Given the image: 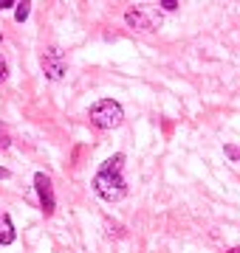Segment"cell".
Returning <instances> with one entry per match:
<instances>
[{"mask_svg":"<svg viewBox=\"0 0 240 253\" xmlns=\"http://www.w3.org/2000/svg\"><path fill=\"white\" fill-rule=\"evenodd\" d=\"M124 155H113L108 161L102 163L96 174H93V189L99 194L102 200H108V203H116L127 194V183H124Z\"/></svg>","mask_w":240,"mask_h":253,"instance_id":"cell-1","label":"cell"},{"mask_svg":"<svg viewBox=\"0 0 240 253\" xmlns=\"http://www.w3.org/2000/svg\"><path fill=\"white\" fill-rule=\"evenodd\" d=\"M34 189H37V197H40V208L46 214H54V189H51V180H48L46 172L34 174Z\"/></svg>","mask_w":240,"mask_h":253,"instance_id":"cell-5","label":"cell"},{"mask_svg":"<svg viewBox=\"0 0 240 253\" xmlns=\"http://www.w3.org/2000/svg\"><path fill=\"white\" fill-rule=\"evenodd\" d=\"M28 11H31V3H28V0H23V3L14 6V17H17V23H23V20L28 17Z\"/></svg>","mask_w":240,"mask_h":253,"instance_id":"cell-7","label":"cell"},{"mask_svg":"<svg viewBox=\"0 0 240 253\" xmlns=\"http://www.w3.org/2000/svg\"><path fill=\"white\" fill-rule=\"evenodd\" d=\"M124 23L136 31H158L164 23V14L158 6H130L124 11Z\"/></svg>","mask_w":240,"mask_h":253,"instance_id":"cell-2","label":"cell"},{"mask_svg":"<svg viewBox=\"0 0 240 253\" xmlns=\"http://www.w3.org/2000/svg\"><path fill=\"white\" fill-rule=\"evenodd\" d=\"M226 253H240V245H238V248H229Z\"/></svg>","mask_w":240,"mask_h":253,"instance_id":"cell-14","label":"cell"},{"mask_svg":"<svg viewBox=\"0 0 240 253\" xmlns=\"http://www.w3.org/2000/svg\"><path fill=\"white\" fill-rule=\"evenodd\" d=\"M0 177H9V169H3V166H0Z\"/></svg>","mask_w":240,"mask_h":253,"instance_id":"cell-13","label":"cell"},{"mask_svg":"<svg viewBox=\"0 0 240 253\" xmlns=\"http://www.w3.org/2000/svg\"><path fill=\"white\" fill-rule=\"evenodd\" d=\"M11 144V138H9V132H6V126L0 124V146H3V149H6V146Z\"/></svg>","mask_w":240,"mask_h":253,"instance_id":"cell-9","label":"cell"},{"mask_svg":"<svg viewBox=\"0 0 240 253\" xmlns=\"http://www.w3.org/2000/svg\"><path fill=\"white\" fill-rule=\"evenodd\" d=\"M161 9H164V11H176L178 3H176V0H164V3H161Z\"/></svg>","mask_w":240,"mask_h":253,"instance_id":"cell-10","label":"cell"},{"mask_svg":"<svg viewBox=\"0 0 240 253\" xmlns=\"http://www.w3.org/2000/svg\"><path fill=\"white\" fill-rule=\"evenodd\" d=\"M0 42H3V34H0Z\"/></svg>","mask_w":240,"mask_h":253,"instance_id":"cell-15","label":"cell"},{"mask_svg":"<svg viewBox=\"0 0 240 253\" xmlns=\"http://www.w3.org/2000/svg\"><path fill=\"white\" fill-rule=\"evenodd\" d=\"M6 76H9V68H6V59L0 56V82L6 79Z\"/></svg>","mask_w":240,"mask_h":253,"instance_id":"cell-11","label":"cell"},{"mask_svg":"<svg viewBox=\"0 0 240 253\" xmlns=\"http://www.w3.org/2000/svg\"><path fill=\"white\" fill-rule=\"evenodd\" d=\"M124 121V110H121L119 101L113 99H102L91 107V124L99 126V129H113Z\"/></svg>","mask_w":240,"mask_h":253,"instance_id":"cell-3","label":"cell"},{"mask_svg":"<svg viewBox=\"0 0 240 253\" xmlns=\"http://www.w3.org/2000/svg\"><path fill=\"white\" fill-rule=\"evenodd\" d=\"M0 9H11V0H0Z\"/></svg>","mask_w":240,"mask_h":253,"instance_id":"cell-12","label":"cell"},{"mask_svg":"<svg viewBox=\"0 0 240 253\" xmlns=\"http://www.w3.org/2000/svg\"><path fill=\"white\" fill-rule=\"evenodd\" d=\"M14 242V225H11L9 214H0V245H11Z\"/></svg>","mask_w":240,"mask_h":253,"instance_id":"cell-6","label":"cell"},{"mask_svg":"<svg viewBox=\"0 0 240 253\" xmlns=\"http://www.w3.org/2000/svg\"><path fill=\"white\" fill-rule=\"evenodd\" d=\"M43 73L54 82L65 76V59H62V51L60 48H48L46 54H43Z\"/></svg>","mask_w":240,"mask_h":253,"instance_id":"cell-4","label":"cell"},{"mask_svg":"<svg viewBox=\"0 0 240 253\" xmlns=\"http://www.w3.org/2000/svg\"><path fill=\"white\" fill-rule=\"evenodd\" d=\"M223 152H226V158H232V161H238V163H240V146L226 144V146H223Z\"/></svg>","mask_w":240,"mask_h":253,"instance_id":"cell-8","label":"cell"}]
</instances>
